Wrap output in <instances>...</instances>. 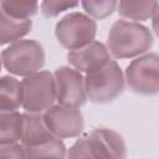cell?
<instances>
[{
	"label": "cell",
	"instance_id": "3957f363",
	"mask_svg": "<svg viewBox=\"0 0 159 159\" xmlns=\"http://www.w3.org/2000/svg\"><path fill=\"white\" fill-rule=\"evenodd\" d=\"M45 50L36 40H20L1 52L2 66L12 75L29 77L41 71L45 65Z\"/></svg>",
	"mask_w": 159,
	"mask_h": 159
},
{
	"label": "cell",
	"instance_id": "8992f818",
	"mask_svg": "<svg viewBox=\"0 0 159 159\" xmlns=\"http://www.w3.org/2000/svg\"><path fill=\"white\" fill-rule=\"evenodd\" d=\"M97 34L96 21L82 12H70L55 27L58 42L67 50H76L94 41Z\"/></svg>",
	"mask_w": 159,
	"mask_h": 159
},
{
	"label": "cell",
	"instance_id": "4fadbf2b",
	"mask_svg": "<svg viewBox=\"0 0 159 159\" xmlns=\"http://www.w3.org/2000/svg\"><path fill=\"white\" fill-rule=\"evenodd\" d=\"M22 101L21 82L15 77L6 75L0 80V111L15 112Z\"/></svg>",
	"mask_w": 159,
	"mask_h": 159
},
{
	"label": "cell",
	"instance_id": "8fae6325",
	"mask_svg": "<svg viewBox=\"0 0 159 159\" xmlns=\"http://www.w3.org/2000/svg\"><path fill=\"white\" fill-rule=\"evenodd\" d=\"M51 138H53V135L45 122L43 113H22L21 144L25 147H31Z\"/></svg>",
	"mask_w": 159,
	"mask_h": 159
},
{
	"label": "cell",
	"instance_id": "5b68a950",
	"mask_svg": "<svg viewBox=\"0 0 159 159\" xmlns=\"http://www.w3.org/2000/svg\"><path fill=\"white\" fill-rule=\"evenodd\" d=\"M21 107L29 113H45L56 101L55 76L40 71L21 81Z\"/></svg>",
	"mask_w": 159,
	"mask_h": 159
},
{
	"label": "cell",
	"instance_id": "ba28073f",
	"mask_svg": "<svg viewBox=\"0 0 159 159\" xmlns=\"http://www.w3.org/2000/svg\"><path fill=\"white\" fill-rule=\"evenodd\" d=\"M53 76L57 104L77 109L86 104L88 98L86 92V80L82 72L70 66H62L55 71Z\"/></svg>",
	"mask_w": 159,
	"mask_h": 159
},
{
	"label": "cell",
	"instance_id": "30bf717a",
	"mask_svg": "<svg viewBox=\"0 0 159 159\" xmlns=\"http://www.w3.org/2000/svg\"><path fill=\"white\" fill-rule=\"evenodd\" d=\"M67 61L73 68L87 75L109 63L112 56L104 43L93 41L86 46L68 51Z\"/></svg>",
	"mask_w": 159,
	"mask_h": 159
},
{
	"label": "cell",
	"instance_id": "ffe728a7",
	"mask_svg": "<svg viewBox=\"0 0 159 159\" xmlns=\"http://www.w3.org/2000/svg\"><path fill=\"white\" fill-rule=\"evenodd\" d=\"M0 159H29L26 147L24 144H4L0 148Z\"/></svg>",
	"mask_w": 159,
	"mask_h": 159
},
{
	"label": "cell",
	"instance_id": "44dd1931",
	"mask_svg": "<svg viewBox=\"0 0 159 159\" xmlns=\"http://www.w3.org/2000/svg\"><path fill=\"white\" fill-rule=\"evenodd\" d=\"M152 26H153V30L154 32L157 34V36L159 37V2L154 10V14L152 16Z\"/></svg>",
	"mask_w": 159,
	"mask_h": 159
},
{
	"label": "cell",
	"instance_id": "6da1fadb",
	"mask_svg": "<svg viewBox=\"0 0 159 159\" xmlns=\"http://www.w3.org/2000/svg\"><path fill=\"white\" fill-rule=\"evenodd\" d=\"M123 137L109 128H96L81 135L67 150L66 159H125Z\"/></svg>",
	"mask_w": 159,
	"mask_h": 159
},
{
	"label": "cell",
	"instance_id": "277c9868",
	"mask_svg": "<svg viewBox=\"0 0 159 159\" xmlns=\"http://www.w3.org/2000/svg\"><path fill=\"white\" fill-rule=\"evenodd\" d=\"M87 98L93 103H108L122 94L125 77L116 61L84 76Z\"/></svg>",
	"mask_w": 159,
	"mask_h": 159
},
{
	"label": "cell",
	"instance_id": "7a4b0ae2",
	"mask_svg": "<svg viewBox=\"0 0 159 159\" xmlns=\"http://www.w3.org/2000/svg\"><path fill=\"white\" fill-rule=\"evenodd\" d=\"M153 46L150 30L135 21L118 20L108 32L107 48L117 60L139 57Z\"/></svg>",
	"mask_w": 159,
	"mask_h": 159
},
{
	"label": "cell",
	"instance_id": "9a60e30c",
	"mask_svg": "<svg viewBox=\"0 0 159 159\" xmlns=\"http://www.w3.org/2000/svg\"><path fill=\"white\" fill-rule=\"evenodd\" d=\"M29 159H66L67 149L62 139L51 138L40 144L26 147Z\"/></svg>",
	"mask_w": 159,
	"mask_h": 159
},
{
	"label": "cell",
	"instance_id": "5bb4252c",
	"mask_svg": "<svg viewBox=\"0 0 159 159\" xmlns=\"http://www.w3.org/2000/svg\"><path fill=\"white\" fill-rule=\"evenodd\" d=\"M22 114L15 112H2L0 114V144H14L21 142Z\"/></svg>",
	"mask_w": 159,
	"mask_h": 159
},
{
	"label": "cell",
	"instance_id": "2e32d148",
	"mask_svg": "<svg viewBox=\"0 0 159 159\" xmlns=\"http://www.w3.org/2000/svg\"><path fill=\"white\" fill-rule=\"evenodd\" d=\"M158 1H119L117 11L128 20L144 21L153 16Z\"/></svg>",
	"mask_w": 159,
	"mask_h": 159
},
{
	"label": "cell",
	"instance_id": "52a82bcc",
	"mask_svg": "<svg viewBox=\"0 0 159 159\" xmlns=\"http://www.w3.org/2000/svg\"><path fill=\"white\" fill-rule=\"evenodd\" d=\"M128 88L138 94L159 93V53H145L133 60L124 73Z\"/></svg>",
	"mask_w": 159,
	"mask_h": 159
},
{
	"label": "cell",
	"instance_id": "7c38bea8",
	"mask_svg": "<svg viewBox=\"0 0 159 159\" xmlns=\"http://www.w3.org/2000/svg\"><path fill=\"white\" fill-rule=\"evenodd\" d=\"M32 29L31 19H16L0 10V43H15Z\"/></svg>",
	"mask_w": 159,
	"mask_h": 159
},
{
	"label": "cell",
	"instance_id": "e0dca14e",
	"mask_svg": "<svg viewBox=\"0 0 159 159\" xmlns=\"http://www.w3.org/2000/svg\"><path fill=\"white\" fill-rule=\"evenodd\" d=\"M1 11L16 19H30L39 11L37 1H20V0H2L0 2Z\"/></svg>",
	"mask_w": 159,
	"mask_h": 159
},
{
	"label": "cell",
	"instance_id": "d6986e66",
	"mask_svg": "<svg viewBox=\"0 0 159 159\" xmlns=\"http://www.w3.org/2000/svg\"><path fill=\"white\" fill-rule=\"evenodd\" d=\"M77 1H42L41 2V12L45 17H55L61 12L73 9L78 6Z\"/></svg>",
	"mask_w": 159,
	"mask_h": 159
},
{
	"label": "cell",
	"instance_id": "ac0fdd59",
	"mask_svg": "<svg viewBox=\"0 0 159 159\" xmlns=\"http://www.w3.org/2000/svg\"><path fill=\"white\" fill-rule=\"evenodd\" d=\"M81 5L89 17L96 19V20H103L108 17L109 15H112L114 10H117L118 1L116 0H101V1L87 0V1H82Z\"/></svg>",
	"mask_w": 159,
	"mask_h": 159
},
{
	"label": "cell",
	"instance_id": "9c48e42d",
	"mask_svg": "<svg viewBox=\"0 0 159 159\" xmlns=\"http://www.w3.org/2000/svg\"><path fill=\"white\" fill-rule=\"evenodd\" d=\"M43 118L52 135L60 139L80 137L84 129L83 116L77 108L53 104L43 113Z\"/></svg>",
	"mask_w": 159,
	"mask_h": 159
}]
</instances>
